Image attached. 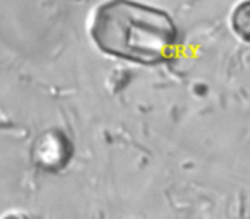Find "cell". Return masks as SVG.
I'll use <instances>...</instances> for the list:
<instances>
[{
	"instance_id": "1",
	"label": "cell",
	"mask_w": 250,
	"mask_h": 219,
	"mask_svg": "<svg viewBox=\"0 0 250 219\" xmlns=\"http://www.w3.org/2000/svg\"><path fill=\"white\" fill-rule=\"evenodd\" d=\"M89 33L104 55L141 65L168 62L178 43L173 19L137 0H108L98 5Z\"/></svg>"
},
{
	"instance_id": "2",
	"label": "cell",
	"mask_w": 250,
	"mask_h": 219,
	"mask_svg": "<svg viewBox=\"0 0 250 219\" xmlns=\"http://www.w3.org/2000/svg\"><path fill=\"white\" fill-rule=\"evenodd\" d=\"M250 19H249V4L242 2L233 12V29L238 33L243 40H247V33H249Z\"/></svg>"
}]
</instances>
